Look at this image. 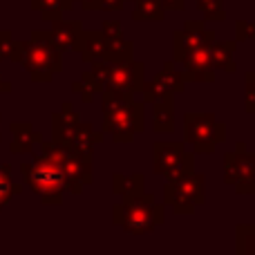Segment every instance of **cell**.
I'll list each match as a JSON object with an SVG mask.
<instances>
[{"mask_svg":"<svg viewBox=\"0 0 255 255\" xmlns=\"http://www.w3.org/2000/svg\"><path fill=\"white\" fill-rule=\"evenodd\" d=\"M154 132L168 134L175 130V101H152Z\"/></svg>","mask_w":255,"mask_h":255,"instance_id":"obj_22","label":"cell"},{"mask_svg":"<svg viewBox=\"0 0 255 255\" xmlns=\"http://www.w3.org/2000/svg\"><path fill=\"white\" fill-rule=\"evenodd\" d=\"M101 36L106 43V52L110 61H126V58H134V47L130 40L124 38V29H121L119 20H106L101 27Z\"/></svg>","mask_w":255,"mask_h":255,"instance_id":"obj_13","label":"cell"},{"mask_svg":"<svg viewBox=\"0 0 255 255\" xmlns=\"http://www.w3.org/2000/svg\"><path fill=\"white\" fill-rule=\"evenodd\" d=\"M244 110L255 115V67L244 74Z\"/></svg>","mask_w":255,"mask_h":255,"instance_id":"obj_30","label":"cell"},{"mask_svg":"<svg viewBox=\"0 0 255 255\" xmlns=\"http://www.w3.org/2000/svg\"><path fill=\"white\" fill-rule=\"evenodd\" d=\"M112 193L119 197H132V195L145 193V175L143 172H134V175L115 172L112 175Z\"/></svg>","mask_w":255,"mask_h":255,"instance_id":"obj_20","label":"cell"},{"mask_svg":"<svg viewBox=\"0 0 255 255\" xmlns=\"http://www.w3.org/2000/svg\"><path fill=\"white\" fill-rule=\"evenodd\" d=\"M141 94H143V103H152V101H175V94L168 88H163L159 81L152 79V83H145L141 88Z\"/></svg>","mask_w":255,"mask_h":255,"instance_id":"obj_28","label":"cell"},{"mask_svg":"<svg viewBox=\"0 0 255 255\" xmlns=\"http://www.w3.org/2000/svg\"><path fill=\"white\" fill-rule=\"evenodd\" d=\"M74 0H31V9L40 13L45 22H52L63 18V13L72 11Z\"/></svg>","mask_w":255,"mask_h":255,"instance_id":"obj_23","label":"cell"},{"mask_svg":"<svg viewBox=\"0 0 255 255\" xmlns=\"http://www.w3.org/2000/svg\"><path fill=\"white\" fill-rule=\"evenodd\" d=\"M217 34L206 29L199 20H184V27L172 34V61L181 63L190 52L199 47H211L215 43Z\"/></svg>","mask_w":255,"mask_h":255,"instance_id":"obj_11","label":"cell"},{"mask_svg":"<svg viewBox=\"0 0 255 255\" xmlns=\"http://www.w3.org/2000/svg\"><path fill=\"white\" fill-rule=\"evenodd\" d=\"M76 54H81V61L83 63H94V61H106L108 52H106V43H103V36L99 29H85L79 34V38L72 45Z\"/></svg>","mask_w":255,"mask_h":255,"instance_id":"obj_14","label":"cell"},{"mask_svg":"<svg viewBox=\"0 0 255 255\" xmlns=\"http://www.w3.org/2000/svg\"><path fill=\"white\" fill-rule=\"evenodd\" d=\"M145 128V103L130 99L124 106L103 112L101 132L112 136L115 143H130Z\"/></svg>","mask_w":255,"mask_h":255,"instance_id":"obj_7","label":"cell"},{"mask_svg":"<svg viewBox=\"0 0 255 255\" xmlns=\"http://www.w3.org/2000/svg\"><path fill=\"white\" fill-rule=\"evenodd\" d=\"M235 253L255 255V224L235 226Z\"/></svg>","mask_w":255,"mask_h":255,"instance_id":"obj_27","label":"cell"},{"mask_svg":"<svg viewBox=\"0 0 255 255\" xmlns=\"http://www.w3.org/2000/svg\"><path fill=\"white\" fill-rule=\"evenodd\" d=\"M20 172L25 177V184L29 186V190L38 195L43 204H47V206L63 204L65 177H63L56 161H52L49 157H45L40 152V154H36L31 163H22Z\"/></svg>","mask_w":255,"mask_h":255,"instance_id":"obj_4","label":"cell"},{"mask_svg":"<svg viewBox=\"0 0 255 255\" xmlns=\"http://www.w3.org/2000/svg\"><path fill=\"white\" fill-rule=\"evenodd\" d=\"M9 130H11V136H13L9 150L13 154H29L43 141V134L38 130H34V126L29 121H11Z\"/></svg>","mask_w":255,"mask_h":255,"instance_id":"obj_16","label":"cell"},{"mask_svg":"<svg viewBox=\"0 0 255 255\" xmlns=\"http://www.w3.org/2000/svg\"><path fill=\"white\" fill-rule=\"evenodd\" d=\"M204 175L186 172V175L168 177L163 186V204L170 206L177 215H193L195 208L206 202L204 195Z\"/></svg>","mask_w":255,"mask_h":255,"instance_id":"obj_6","label":"cell"},{"mask_svg":"<svg viewBox=\"0 0 255 255\" xmlns=\"http://www.w3.org/2000/svg\"><path fill=\"white\" fill-rule=\"evenodd\" d=\"M235 47H238V43H235V40H229V43H213L211 47H208L213 70H222V72L233 74V72L238 70L235 58H233L235 56Z\"/></svg>","mask_w":255,"mask_h":255,"instance_id":"obj_19","label":"cell"},{"mask_svg":"<svg viewBox=\"0 0 255 255\" xmlns=\"http://www.w3.org/2000/svg\"><path fill=\"white\" fill-rule=\"evenodd\" d=\"M103 85H106V81L99 79L92 70H85L81 74V79L72 83V90H74V94H81L83 103H92L94 97L103 92Z\"/></svg>","mask_w":255,"mask_h":255,"instance_id":"obj_21","label":"cell"},{"mask_svg":"<svg viewBox=\"0 0 255 255\" xmlns=\"http://www.w3.org/2000/svg\"><path fill=\"white\" fill-rule=\"evenodd\" d=\"M0 92H2V94H9V92H11V83H9V81H4L2 74H0Z\"/></svg>","mask_w":255,"mask_h":255,"instance_id":"obj_36","label":"cell"},{"mask_svg":"<svg viewBox=\"0 0 255 255\" xmlns=\"http://www.w3.org/2000/svg\"><path fill=\"white\" fill-rule=\"evenodd\" d=\"M163 18H166V9L161 0H134L132 20H163Z\"/></svg>","mask_w":255,"mask_h":255,"instance_id":"obj_26","label":"cell"},{"mask_svg":"<svg viewBox=\"0 0 255 255\" xmlns=\"http://www.w3.org/2000/svg\"><path fill=\"white\" fill-rule=\"evenodd\" d=\"M126 2H134V0H126Z\"/></svg>","mask_w":255,"mask_h":255,"instance_id":"obj_38","label":"cell"},{"mask_svg":"<svg viewBox=\"0 0 255 255\" xmlns=\"http://www.w3.org/2000/svg\"><path fill=\"white\" fill-rule=\"evenodd\" d=\"M152 159V172L166 179L195 170V154L188 152L181 141H154Z\"/></svg>","mask_w":255,"mask_h":255,"instance_id":"obj_9","label":"cell"},{"mask_svg":"<svg viewBox=\"0 0 255 255\" xmlns=\"http://www.w3.org/2000/svg\"><path fill=\"white\" fill-rule=\"evenodd\" d=\"M166 222V204H157L152 193L121 197L112 206V224L121 226L130 235H145Z\"/></svg>","mask_w":255,"mask_h":255,"instance_id":"obj_1","label":"cell"},{"mask_svg":"<svg viewBox=\"0 0 255 255\" xmlns=\"http://www.w3.org/2000/svg\"><path fill=\"white\" fill-rule=\"evenodd\" d=\"M81 31H83V22L81 20H63V18H58V20H52L49 36H52L54 45L65 54L67 49H72V45L79 38Z\"/></svg>","mask_w":255,"mask_h":255,"instance_id":"obj_18","label":"cell"},{"mask_svg":"<svg viewBox=\"0 0 255 255\" xmlns=\"http://www.w3.org/2000/svg\"><path fill=\"white\" fill-rule=\"evenodd\" d=\"M226 0H195L199 13L206 20H226V9H224Z\"/></svg>","mask_w":255,"mask_h":255,"instance_id":"obj_29","label":"cell"},{"mask_svg":"<svg viewBox=\"0 0 255 255\" xmlns=\"http://www.w3.org/2000/svg\"><path fill=\"white\" fill-rule=\"evenodd\" d=\"M255 38V22L235 20V43H247Z\"/></svg>","mask_w":255,"mask_h":255,"instance_id":"obj_32","label":"cell"},{"mask_svg":"<svg viewBox=\"0 0 255 255\" xmlns=\"http://www.w3.org/2000/svg\"><path fill=\"white\" fill-rule=\"evenodd\" d=\"M0 121H2V115H0ZM0 141H2V134H0Z\"/></svg>","mask_w":255,"mask_h":255,"instance_id":"obj_37","label":"cell"},{"mask_svg":"<svg viewBox=\"0 0 255 255\" xmlns=\"http://www.w3.org/2000/svg\"><path fill=\"white\" fill-rule=\"evenodd\" d=\"M224 181L238 195H255V154L249 152L244 141H238L233 152L224 154Z\"/></svg>","mask_w":255,"mask_h":255,"instance_id":"obj_8","label":"cell"},{"mask_svg":"<svg viewBox=\"0 0 255 255\" xmlns=\"http://www.w3.org/2000/svg\"><path fill=\"white\" fill-rule=\"evenodd\" d=\"M161 4L166 11H184L186 0H161Z\"/></svg>","mask_w":255,"mask_h":255,"instance_id":"obj_34","label":"cell"},{"mask_svg":"<svg viewBox=\"0 0 255 255\" xmlns=\"http://www.w3.org/2000/svg\"><path fill=\"white\" fill-rule=\"evenodd\" d=\"M184 139L193 148V154H213L226 141V124L217 121L213 112H186Z\"/></svg>","mask_w":255,"mask_h":255,"instance_id":"obj_5","label":"cell"},{"mask_svg":"<svg viewBox=\"0 0 255 255\" xmlns=\"http://www.w3.org/2000/svg\"><path fill=\"white\" fill-rule=\"evenodd\" d=\"M103 139H106V132H101V130L97 132L90 121H79L76 128H74V134H72V139H70L67 145L92 157L94 148H99V145L103 143Z\"/></svg>","mask_w":255,"mask_h":255,"instance_id":"obj_17","label":"cell"},{"mask_svg":"<svg viewBox=\"0 0 255 255\" xmlns=\"http://www.w3.org/2000/svg\"><path fill=\"white\" fill-rule=\"evenodd\" d=\"M79 115L74 110V103L72 101H63L61 110L52 115V141L54 143H70L72 134H74V128L79 124Z\"/></svg>","mask_w":255,"mask_h":255,"instance_id":"obj_15","label":"cell"},{"mask_svg":"<svg viewBox=\"0 0 255 255\" xmlns=\"http://www.w3.org/2000/svg\"><path fill=\"white\" fill-rule=\"evenodd\" d=\"M145 81V65L134 58L126 61H106V85L121 92L139 94Z\"/></svg>","mask_w":255,"mask_h":255,"instance_id":"obj_10","label":"cell"},{"mask_svg":"<svg viewBox=\"0 0 255 255\" xmlns=\"http://www.w3.org/2000/svg\"><path fill=\"white\" fill-rule=\"evenodd\" d=\"M22 193V186L11 179V163H0V211Z\"/></svg>","mask_w":255,"mask_h":255,"instance_id":"obj_25","label":"cell"},{"mask_svg":"<svg viewBox=\"0 0 255 255\" xmlns=\"http://www.w3.org/2000/svg\"><path fill=\"white\" fill-rule=\"evenodd\" d=\"M175 65L177 63L172 61H166L163 63V67H161V72H157L154 74V81H159V83L163 85V88H168L172 94H179V92H184L186 90V79H184V74L181 72H177L175 70Z\"/></svg>","mask_w":255,"mask_h":255,"instance_id":"obj_24","label":"cell"},{"mask_svg":"<svg viewBox=\"0 0 255 255\" xmlns=\"http://www.w3.org/2000/svg\"><path fill=\"white\" fill-rule=\"evenodd\" d=\"M18 63L29 72L34 83H52L54 76L63 70V52L54 45L49 31L34 29L29 40H22Z\"/></svg>","mask_w":255,"mask_h":255,"instance_id":"obj_2","label":"cell"},{"mask_svg":"<svg viewBox=\"0 0 255 255\" xmlns=\"http://www.w3.org/2000/svg\"><path fill=\"white\" fill-rule=\"evenodd\" d=\"M40 152L49 157L52 161L58 163L63 177H65V193L70 195H81L83 186L92 184L94 179V166L92 157L83 154L79 150L70 148L65 143H54V141H40Z\"/></svg>","mask_w":255,"mask_h":255,"instance_id":"obj_3","label":"cell"},{"mask_svg":"<svg viewBox=\"0 0 255 255\" xmlns=\"http://www.w3.org/2000/svg\"><path fill=\"white\" fill-rule=\"evenodd\" d=\"M74 2H79L85 11H97V0H74Z\"/></svg>","mask_w":255,"mask_h":255,"instance_id":"obj_35","label":"cell"},{"mask_svg":"<svg viewBox=\"0 0 255 255\" xmlns=\"http://www.w3.org/2000/svg\"><path fill=\"white\" fill-rule=\"evenodd\" d=\"M126 0H97V11H124Z\"/></svg>","mask_w":255,"mask_h":255,"instance_id":"obj_33","label":"cell"},{"mask_svg":"<svg viewBox=\"0 0 255 255\" xmlns=\"http://www.w3.org/2000/svg\"><path fill=\"white\" fill-rule=\"evenodd\" d=\"M184 79L186 83H215V70L211 65L208 47H199L184 58Z\"/></svg>","mask_w":255,"mask_h":255,"instance_id":"obj_12","label":"cell"},{"mask_svg":"<svg viewBox=\"0 0 255 255\" xmlns=\"http://www.w3.org/2000/svg\"><path fill=\"white\" fill-rule=\"evenodd\" d=\"M13 47H16V40H13L11 31L0 29V61H11Z\"/></svg>","mask_w":255,"mask_h":255,"instance_id":"obj_31","label":"cell"}]
</instances>
